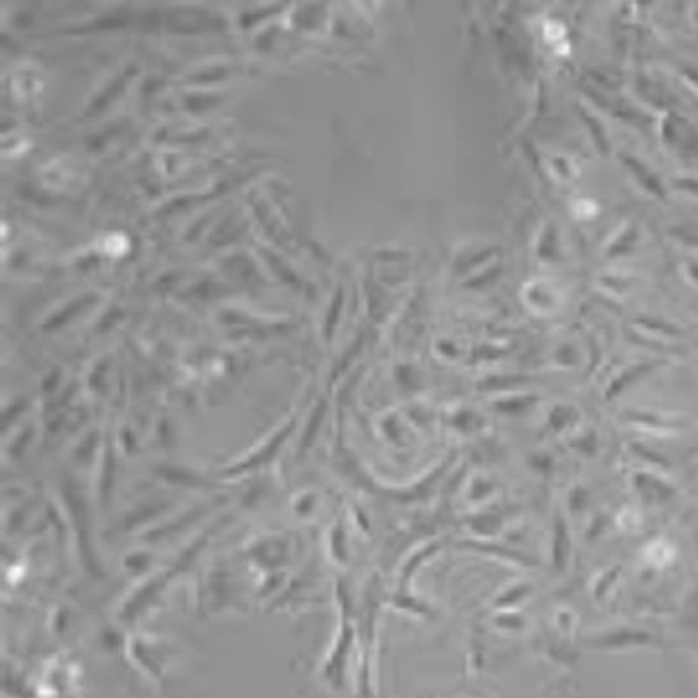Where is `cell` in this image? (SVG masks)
<instances>
[{
  "label": "cell",
  "mask_w": 698,
  "mask_h": 698,
  "mask_svg": "<svg viewBox=\"0 0 698 698\" xmlns=\"http://www.w3.org/2000/svg\"><path fill=\"white\" fill-rule=\"evenodd\" d=\"M288 437H290V426H285L281 432L274 433L260 449H257L254 454H250V456L243 457L240 463L226 468V473L227 475H238V473H245L249 470H254V468L262 466L264 463H267L281 449V445L285 444V441Z\"/></svg>",
  "instance_id": "obj_1"
},
{
  "label": "cell",
  "mask_w": 698,
  "mask_h": 698,
  "mask_svg": "<svg viewBox=\"0 0 698 698\" xmlns=\"http://www.w3.org/2000/svg\"><path fill=\"white\" fill-rule=\"evenodd\" d=\"M649 644V635L637 631H618L610 634L597 635L587 640V648L599 651H617V649H633L637 646Z\"/></svg>",
  "instance_id": "obj_2"
},
{
  "label": "cell",
  "mask_w": 698,
  "mask_h": 698,
  "mask_svg": "<svg viewBox=\"0 0 698 698\" xmlns=\"http://www.w3.org/2000/svg\"><path fill=\"white\" fill-rule=\"evenodd\" d=\"M556 547H554V557H556V563L557 564H564L566 561H568V543H570V540H568V529H566V524L564 522H557V525H556Z\"/></svg>",
  "instance_id": "obj_3"
}]
</instances>
